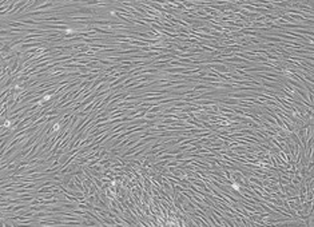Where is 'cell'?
I'll list each match as a JSON object with an SVG mask.
<instances>
[{
    "mask_svg": "<svg viewBox=\"0 0 314 227\" xmlns=\"http://www.w3.org/2000/svg\"><path fill=\"white\" fill-rule=\"evenodd\" d=\"M46 46V42H36V43H24L23 46L20 47L21 49V54L23 52H26L27 49H31V48H39V47H44Z\"/></svg>",
    "mask_w": 314,
    "mask_h": 227,
    "instance_id": "obj_1",
    "label": "cell"
},
{
    "mask_svg": "<svg viewBox=\"0 0 314 227\" xmlns=\"http://www.w3.org/2000/svg\"><path fill=\"white\" fill-rule=\"evenodd\" d=\"M259 36L262 38L263 40H267V42H271V43H285L282 39H278L277 36H265V35H261L259 33Z\"/></svg>",
    "mask_w": 314,
    "mask_h": 227,
    "instance_id": "obj_2",
    "label": "cell"
},
{
    "mask_svg": "<svg viewBox=\"0 0 314 227\" xmlns=\"http://www.w3.org/2000/svg\"><path fill=\"white\" fill-rule=\"evenodd\" d=\"M16 151H17V147H16V146H14V147H11L10 151H7L5 154H3L2 155V163H4V162L7 160V158H10L11 155L14 154V152H16Z\"/></svg>",
    "mask_w": 314,
    "mask_h": 227,
    "instance_id": "obj_3",
    "label": "cell"
},
{
    "mask_svg": "<svg viewBox=\"0 0 314 227\" xmlns=\"http://www.w3.org/2000/svg\"><path fill=\"white\" fill-rule=\"evenodd\" d=\"M26 24L23 23V21H8V27H24Z\"/></svg>",
    "mask_w": 314,
    "mask_h": 227,
    "instance_id": "obj_4",
    "label": "cell"
},
{
    "mask_svg": "<svg viewBox=\"0 0 314 227\" xmlns=\"http://www.w3.org/2000/svg\"><path fill=\"white\" fill-rule=\"evenodd\" d=\"M68 188H71L72 191H76V190H79V188H78V186H76V183H75V180H71V182L68 183Z\"/></svg>",
    "mask_w": 314,
    "mask_h": 227,
    "instance_id": "obj_5",
    "label": "cell"
}]
</instances>
